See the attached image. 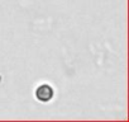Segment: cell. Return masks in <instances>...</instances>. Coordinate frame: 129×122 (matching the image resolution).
Segmentation results:
<instances>
[{"label": "cell", "mask_w": 129, "mask_h": 122, "mask_svg": "<svg viewBox=\"0 0 129 122\" xmlns=\"http://www.w3.org/2000/svg\"><path fill=\"white\" fill-rule=\"evenodd\" d=\"M36 97L41 100V102H49L53 97V88L51 85L43 84L41 87L37 88L36 90Z\"/></svg>", "instance_id": "1"}]
</instances>
